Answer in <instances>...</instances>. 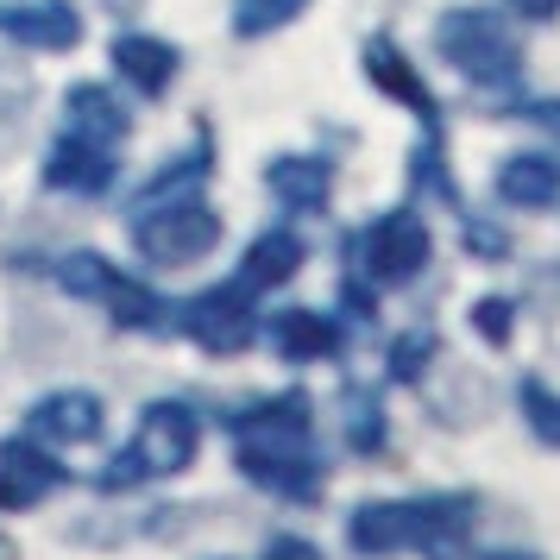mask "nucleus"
<instances>
[{
	"label": "nucleus",
	"mask_w": 560,
	"mask_h": 560,
	"mask_svg": "<svg viewBox=\"0 0 560 560\" xmlns=\"http://www.w3.org/2000/svg\"><path fill=\"white\" fill-rule=\"evenodd\" d=\"M233 434H240V472L253 485L278 491L290 504L322 498L328 466L315 454V416H308L303 390L265 397V404H253L246 416H233Z\"/></svg>",
	"instance_id": "obj_1"
},
{
	"label": "nucleus",
	"mask_w": 560,
	"mask_h": 560,
	"mask_svg": "<svg viewBox=\"0 0 560 560\" xmlns=\"http://www.w3.org/2000/svg\"><path fill=\"white\" fill-rule=\"evenodd\" d=\"M196 447H202V422H196V409L145 404L132 447H120L114 466H107L95 485H102V491H132V485H145V479H177V472H189Z\"/></svg>",
	"instance_id": "obj_2"
},
{
	"label": "nucleus",
	"mask_w": 560,
	"mask_h": 560,
	"mask_svg": "<svg viewBox=\"0 0 560 560\" xmlns=\"http://www.w3.org/2000/svg\"><path fill=\"white\" fill-rule=\"evenodd\" d=\"M434 45H441V57L459 77L479 82V89H516V77H523V45H516L510 20L491 13V7H454L434 26Z\"/></svg>",
	"instance_id": "obj_3"
},
{
	"label": "nucleus",
	"mask_w": 560,
	"mask_h": 560,
	"mask_svg": "<svg viewBox=\"0 0 560 560\" xmlns=\"http://www.w3.org/2000/svg\"><path fill=\"white\" fill-rule=\"evenodd\" d=\"M132 246L145 265H196L221 246V214L208 202H139L132 208Z\"/></svg>",
	"instance_id": "obj_4"
},
{
	"label": "nucleus",
	"mask_w": 560,
	"mask_h": 560,
	"mask_svg": "<svg viewBox=\"0 0 560 560\" xmlns=\"http://www.w3.org/2000/svg\"><path fill=\"white\" fill-rule=\"evenodd\" d=\"M57 283L70 290V296H89V303H107V315L120 322V328L132 334H145V328H164V296H158L152 283H139L127 278L114 258L102 253H70V258H57Z\"/></svg>",
	"instance_id": "obj_5"
},
{
	"label": "nucleus",
	"mask_w": 560,
	"mask_h": 560,
	"mask_svg": "<svg viewBox=\"0 0 560 560\" xmlns=\"http://www.w3.org/2000/svg\"><path fill=\"white\" fill-rule=\"evenodd\" d=\"M429 253H434V240L429 228L409 214V208H397V214H378L372 228L359 233V278L365 283H378V290H404V283H416L422 271H429Z\"/></svg>",
	"instance_id": "obj_6"
},
{
	"label": "nucleus",
	"mask_w": 560,
	"mask_h": 560,
	"mask_svg": "<svg viewBox=\"0 0 560 560\" xmlns=\"http://www.w3.org/2000/svg\"><path fill=\"white\" fill-rule=\"evenodd\" d=\"M258 290L246 278H233V283H214V290H202L196 303H183V334L202 347V353H246L253 347V334H258V303H253Z\"/></svg>",
	"instance_id": "obj_7"
},
{
	"label": "nucleus",
	"mask_w": 560,
	"mask_h": 560,
	"mask_svg": "<svg viewBox=\"0 0 560 560\" xmlns=\"http://www.w3.org/2000/svg\"><path fill=\"white\" fill-rule=\"evenodd\" d=\"M472 523H479V498H466V491L416 498V541L409 548H422L429 560H466Z\"/></svg>",
	"instance_id": "obj_8"
},
{
	"label": "nucleus",
	"mask_w": 560,
	"mask_h": 560,
	"mask_svg": "<svg viewBox=\"0 0 560 560\" xmlns=\"http://www.w3.org/2000/svg\"><path fill=\"white\" fill-rule=\"evenodd\" d=\"M45 183L63 189V196H102L114 183V152L102 139H89V132H63L51 145V158H45Z\"/></svg>",
	"instance_id": "obj_9"
},
{
	"label": "nucleus",
	"mask_w": 560,
	"mask_h": 560,
	"mask_svg": "<svg viewBox=\"0 0 560 560\" xmlns=\"http://www.w3.org/2000/svg\"><path fill=\"white\" fill-rule=\"evenodd\" d=\"M0 32L32 51H70L82 38V13L70 0H26V7H0Z\"/></svg>",
	"instance_id": "obj_10"
},
{
	"label": "nucleus",
	"mask_w": 560,
	"mask_h": 560,
	"mask_svg": "<svg viewBox=\"0 0 560 560\" xmlns=\"http://www.w3.org/2000/svg\"><path fill=\"white\" fill-rule=\"evenodd\" d=\"M365 77H372V89H384L390 102H404V107H409V114H416V120H422L429 132L441 127V107H434L429 82L416 77V63H409V57L397 51L390 38H372V45H365Z\"/></svg>",
	"instance_id": "obj_11"
},
{
	"label": "nucleus",
	"mask_w": 560,
	"mask_h": 560,
	"mask_svg": "<svg viewBox=\"0 0 560 560\" xmlns=\"http://www.w3.org/2000/svg\"><path fill=\"white\" fill-rule=\"evenodd\" d=\"M57 485H63V466L51 454H38L32 441H0V504L7 510H32Z\"/></svg>",
	"instance_id": "obj_12"
},
{
	"label": "nucleus",
	"mask_w": 560,
	"mask_h": 560,
	"mask_svg": "<svg viewBox=\"0 0 560 560\" xmlns=\"http://www.w3.org/2000/svg\"><path fill=\"white\" fill-rule=\"evenodd\" d=\"M347 541L359 555H397L416 541V498L397 504V498H378V504H359L353 523H347Z\"/></svg>",
	"instance_id": "obj_13"
},
{
	"label": "nucleus",
	"mask_w": 560,
	"mask_h": 560,
	"mask_svg": "<svg viewBox=\"0 0 560 560\" xmlns=\"http://www.w3.org/2000/svg\"><path fill=\"white\" fill-rule=\"evenodd\" d=\"M271 347H278L290 365L334 359L340 353V328H334V315H315V308H278V315H271Z\"/></svg>",
	"instance_id": "obj_14"
},
{
	"label": "nucleus",
	"mask_w": 560,
	"mask_h": 560,
	"mask_svg": "<svg viewBox=\"0 0 560 560\" xmlns=\"http://www.w3.org/2000/svg\"><path fill=\"white\" fill-rule=\"evenodd\" d=\"M498 202L510 208H555L560 202V158L548 152H516L498 171Z\"/></svg>",
	"instance_id": "obj_15"
},
{
	"label": "nucleus",
	"mask_w": 560,
	"mask_h": 560,
	"mask_svg": "<svg viewBox=\"0 0 560 560\" xmlns=\"http://www.w3.org/2000/svg\"><path fill=\"white\" fill-rule=\"evenodd\" d=\"M32 429L51 434V441H95L107 429V409L89 390H57V397H38L32 404Z\"/></svg>",
	"instance_id": "obj_16"
},
{
	"label": "nucleus",
	"mask_w": 560,
	"mask_h": 560,
	"mask_svg": "<svg viewBox=\"0 0 560 560\" xmlns=\"http://www.w3.org/2000/svg\"><path fill=\"white\" fill-rule=\"evenodd\" d=\"M114 70H120L139 95H164V89L177 82V45L145 38V32H127V38H114Z\"/></svg>",
	"instance_id": "obj_17"
},
{
	"label": "nucleus",
	"mask_w": 560,
	"mask_h": 560,
	"mask_svg": "<svg viewBox=\"0 0 560 560\" xmlns=\"http://www.w3.org/2000/svg\"><path fill=\"white\" fill-rule=\"evenodd\" d=\"M265 183H271V196H278L290 214H315V208H328L334 171L322 158H278V164L265 171Z\"/></svg>",
	"instance_id": "obj_18"
},
{
	"label": "nucleus",
	"mask_w": 560,
	"mask_h": 560,
	"mask_svg": "<svg viewBox=\"0 0 560 560\" xmlns=\"http://www.w3.org/2000/svg\"><path fill=\"white\" fill-rule=\"evenodd\" d=\"M296 271H303V240L290 228L258 233L253 246H246V265H240V278L253 283V290H278V283H290Z\"/></svg>",
	"instance_id": "obj_19"
},
{
	"label": "nucleus",
	"mask_w": 560,
	"mask_h": 560,
	"mask_svg": "<svg viewBox=\"0 0 560 560\" xmlns=\"http://www.w3.org/2000/svg\"><path fill=\"white\" fill-rule=\"evenodd\" d=\"M70 132H89V139H102V145H114V139H127V114H120V102L107 95V89H95V82H82V89H70Z\"/></svg>",
	"instance_id": "obj_20"
},
{
	"label": "nucleus",
	"mask_w": 560,
	"mask_h": 560,
	"mask_svg": "<svg viewBox=\"0 0 560 560\" xmlns=\"http://www.w3.org/2000/svg\"><path fill=\"white\" fill-rule=\"evenodd\" d=\"M516 409H523V422H529L535 441L560 454V390H555V384L529 372V378L516 384Z\"/></svg>",
	"instance_id": "obj_21"
},
{
	"label": "nucleus",
	"mask_w": 560,
	"mask_h": 560,
	"mask_svg": "<svg viewBox=\"0 0 560 560\" xmlns=\"http://www.w3.org/2000/svg\"><path fill=\"white\" fill-rule=\"evenodd\" d=\"M303 7L308 0H240V7H233V32H240V38H265V32L290 26Z\"/></svg>",
	"instance_id": "obj_22"
},
{
	"label": "nucleus",
	"mask_w": 560,
	"mask_h": 560,
	"mask_svg": "<svg viewBox=\"0 0 560 560\" xmlns=\"http://www.w3.org/2000/svg\"><path fill=\"white\" fill-rule=\"evenodd\" d=\"M434 328H409L397 347H390V378L397 384H422V372H429V359H434Z\"/></svg>",
	"instance_id": "obj_23"
},
{
	"label": "nucleus",
	"mask_w": 560,
	"mask_h": 560,
	"mask_svg": "<svg viewBox=\"0 0 560 560\" xmlns=\"http://www.w3.org/2000/svg\"><path fill=\"white\" fill-rule=\"evenodd\" d=\"M347 441H353L359 454H378V447H384V409H378V397H365V390L347 397Z\"/></svg>",
	"instance_id": "obj_24"
},
{
	"label": "nucleus",
	"mask_w": 560,
	"mask_h": 560,
	"mask_svg": "<svg viewBox=\"0 0 560 560\" xmlns=\"http://www.w3.org/2000/svg\"><path fill=\"white\" fill-rule=\"evenodd\" d=\"M472 328H479V340H491V347H510V334H516V303H510V296H479V303H472Z\"/></svg>",
	"instance_id": "obj_25"
},
{
	"label": "nucleus",
	"mask_w": 560,
	"mask_h": 560,
	"mask_svg": "<svg viewBox=\"0 0 560 560\" xmlns=\"http://www.w3.org/2000/svg\"><path fill=\"white\" fill-rule=\"evenodd\" d=\"M523 120H529V127H541L560 145V102H555V95H548V102H523Z\"/></svg>",
	"instance_id": "obj_26"
},
{
	"label": "nucleus",
	"mask_w": 560,
	"mask_h": 560,
	"mask_svg": "<svg viewBox=\"0 0 560 560\" xmlns=\"http://www.w3.org/2000/svg\"><path fill=\"white\" fill-rule=\"evenodd\" d=\"M466 253L504 258V233H498V228H479V221H466Z\"/></svg>",
	"instance_id": "obj_27"
},
{
	"label": "nucleus",
	"mask_w": 560,
	"mask_h": 560,
	"mask_svg": "<svg viewBox=\"0 0 560 560\" xmlns=\"http://www.w3.org/2000/svg\"><path fill=\"white\" fill-rule=\"evenodd\" d=\"M265 560H322V548L303 541V535H278V541L265 548Z\"/></svg>",
	"instance_id": "obj_28"
},
{
	"label": "nucleus",
	"mask_w": 560,
	"mask_h": 560,
	"mask_svg": "<svg viewBox=\"0 0 560 560\" xmlns=\"http://www.w3.org/2000/svg\"><path fill=\"white\" fill-rule=\"evenodd\" d=\"M510 13H516V20H529V26H541V20H555L560 13V0H504Z\"/></svg>",
	"instance_id": "obj_29"
},
{
	"label": "nucleus",
	"mask_w": 560,
	"mask_h": 560,
	"mask_svg": "<svg viewBox=\"0 0 560 560\" xmlns=\"http://www.w3.org/2000/svg\"><path fill=\"white\" fill-rule=\"evenodd\" d=\"M491 560H541V555H523V548H498Z\"/></svg>",
	"instance_id": "obj_30"
},
{
	"label": "nucleus",
	"mask_w": 560,
	"mask_h": 560,
	"mask_svg": "<svg viewBox=\"0 0 560 560\" xmlns=\"http://www.w3.org/2000/svg\"><path fill=\"white\" fill-rule=\"evenodd\" d=\"M0 560H20V548H13V541H7V535H0Z\"/></svg>",
	"instance_id": "obj_31"
}]
</instances>
